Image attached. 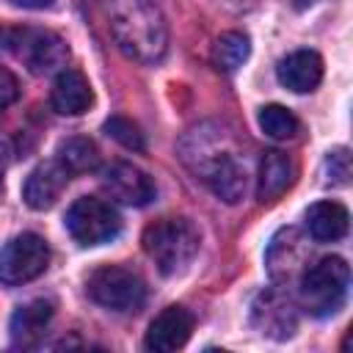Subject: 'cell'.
Returning <instances> with one entry per match:
<instances>
[{"mask_svg":"<svg viewBox=\"0 0 353 353\" xmlns=\"http://www.w3.org/2000/svg\"><path fill=\"white\" fill-rule=\"evenodd\" d=\"M110 33L119 50L141 63H157L168 50V25L154 0H108Z\"/></svg>","mask_w":353,"mask_h":353,"instance_id":"obj_1","label":"cell"},{"mask_svg":"<svg viewBox=\"0 0 353 353\" xmlns=\"http://www.w3.org/2000/svg\"><path fill=\"white\" fill-rule=\"evenodd\" d=\"M141 243L160 273L176 276L196 259L201 234L188 218H160L143 229Z\"/></svg>","mask_w":353,"mask_h":353,"instance_id":"obj_2","label":"cell"},{"mask_svg":"<svg viewBox=\"0 0 353 353\" xmlns=\"http://www.w3.org/2000/svg\"><path fill=\"white\" fill-rule=\"evenodd\" d=\"M350 268L342 256H323L314 265H306L301 273V306L314 317H331L342 309L347 298Z\"/></svg>","mask_w":353,"mask_h":353,"instance_id":"obj_3","label":"cell"},{"mask_svg":"<svg viewBox=\"0 0 353 353\" xmlns=\"http://www.w3.org/2000/svg\"><path fill=\"white\" fill-rule=\"evenodd\" d=\"M0 47L11 50L33 74H50L69 58L66 41L41 28H0Z\"/></svg>","mask_w":353,"mask_h":353,"instance_id":"obj_4","label":"cell"},{"mask_svg":"<svg viewBox=\"0 0 353 353\" xmlns=\"http://www.w3.org/2000/svg\"><path fill=\"white\" fill-rule=\"evenodd\" d=\"M94 303L110 312H138L146 301V284L138 273L121 265H102L88 276L85 284Z\"/></svg>","mask_w":353,"mask_h":353,"instance_id":"obj_5","label":"cell"},{"mask_svg":"<svg viewBox=\"0 0 353 353\" xmlns=\"http://www.w3.org/2000/svg\"><path fill=\"white\" fill-rule=\"evenodd\" d=\"M50 265V245L36 232H22L11 237L0 251V281L8 287L25 284L41 276Z\"/></svg>","mask_w":353,"mask_h":353,"instance_id":"obj_6","label":"cell"},{"mask_svg":"<svg viewBox=\"0 0 353 353\" xmlns=\"http://www.w3.org/2000/svg\"><path fill=\"white\" fill-rule=\"evenodd\" d=\"M66 229L80 245H102L119 234L121 218L108 201L97 196H83L69 207Z\"/></svg>","mask_w":353,"mask_h":353,"instance_id":"obj_7","label":"cell"},{"mask_svg":"<svg viewBox=\"0 0 353 353\" xmlns=\"http://www.w3.org/2000/svg\"><path fill=\"white\" fill-rule=\"evenodd\" d=\"M251 323L262 336L270 339H290L298 328V312L295 303L279 292V290H268L262 292L254 306H251Z\"/></svg>","mask_w":353,"mask_h":353,"instance_id":"obj_8","label":"cell"},{"mask_svg":"<svg viewBox=\"0 0 353 353\" xmlns=\"http://www.w3.org/2000/svg\"><path fill=\"white\" fill-rule=\"evenodd\" d=\"M102 188L108 190L110 199L130 204V207H143L154 199V182L149 179V174H143L138 165L132 163H113L105 168L102 174Z\"/></svg>","mask_w":353,"mask_h":353,"instance_id":"obj_9","label":"cell"},{"mask_svg":"<svg viewBox=\"0 0 353 353\" xmlns=\"http://www.w3.org/2000/svg\"><path fill=\"white\" fill-rule=\"evenodd\" d=\"M306 237L298 229H281L268 248V270L276 281H290L303 273L306 268Z\"/></svg>","mask_w":353,"mask_h":353,"instance_id":"obj_10","label":"cell"},{"mask_svg":"<svg viewBox=\"0 0 353 353\" xmlns=\"http://www.w3.org/2000/svg\"><path fill=\"white\" fill-rule=\"evenodd\" d=\"M69 171L58 163V160H47L41 165H36L25 185H22V199L30 210H47L58 201V196L63 193V188L69 185Z\"/></svg>","mask_w":353,"mask_h":353,"instance_id":"obj_11","label":"cell"},{"mask_svg":"<svg viewBox=\"0 0 353 353\" xmlns=\"http://www.w3.org/2000/svg\"><path fill=\"white\" fill-rule=\"evenodd\" d=\"M190 331H193V314H190L188 309H182V306H168V309H163V312L152 320L143 345H146L149 350L168 353V350L182 347V345L188 342Z\"/></svg>","mask_w":353,"mask_h":353,"instance_id":"obj_12","label":"cell"},{"mask_svg":"<svg viewBox=\"0 0 353 353\" xmlns=\"http://www.w3.org/2000/svg\"><path fill=\"white\" fill-rule=\"evenodd\" d=\"M279 83L295 94L314 91L323 80V58L314 50H295L279 61Z\"/></svg>","mask_w":353,"mask_h":353,"instance_id":"obj_13","label":"cell"},{"mask_svg":"<svg viewBox=\"0 0 353 353\" xmlns=\"http://www.w3.org/2000/svg\"><path fill=\"white\" fill-rule=\"evenodd\" d=\"M201 179L210 185V190L223 199L226 204H237L243 196H245V168L237 163V157L232 152L221 154L218 160H212L204 171H201Z\"/></svg>","mask_w":353,"mask_h":353,"instance_id":"obj_14","label":"cell"},{"mask_svg":"<svg viewBox=\"0 0 353 353\" xmlns=\"http://www.w3.org/2000/svg\"><path fill=\"white\" fill-rule=\"evenodd\" d=\"M91 99H94V94H91V85H88L83 72H77V69L58 72V77L52 83V91H50V105L61 116H80V113H85Z\"/></svg>","mask_w":353,"mask_h":353,"instance_id":"obj_15","label":"cell"},{"mask_svg":"<svg viewBox=\"0 0 353 353\" xmlns=\"http://www.w3.org/2000/svg\"><path fill=\"white\" fill-rule=\"evenodd\" d=\"M295 179V163L279 152L270 149L259 160V176H256V199L259 201H276Z\"/></svg>","mask_w":353,"mask_h":353,"instance_id":"obj_16","label":"cell"},{"mask_svg":"<svg viewBox=\"0 0 353 353\" xmlns=\"http://www.w3.org/2000/svg\"><path fill=\"white\" fill-rule=\"evenodd\" d=\"M303 221H306V232H309L312 240L334 243V240H342L347 234L350 215L339 201H317L306 210Z\"/></svg>","mask_w":353,"mask_h":353,"instance_id":"obj_17","label":"cell"},{"mask_svg":"<svg viewBox=\"0 0 353 353\" xmlns=\"http://www.w3.org/2000/svg\"><path fill=\"white\" fill-rule=\"evenodd\" d=\"M52 320V303L39 298V301H30L25 306H19L11 317V339L17 347H33L41 336H44V328L50 325Z\"/></svg>","mask_w":353,"mask_h":353,"instance_id":"obj_18","label":"cell"},{"mask_svg":"<svg viewBox=\"0 0 353 353\" xmlns=\"http://www.w3.org/2000/svg\"><path fill=\"white\" fill-rule=\"evenodd\" d=\"M55 160L69 171V174H85V171H94L99 165V149L94 141L83 138V135H72V138H63L58 143V152H55Z\"/></svg>","mask_w":353,"mask_h":353,"instance_id":"obj_19","label":"cell"},{"mask_svg":"<svg viewBox=\"0 0 353 353\" xmlns=\"http://www.w3.org/2000/svg\"><path fill=\"white\" fill-rule=\"evenodd\" d=\"M251 52V44H248V36L240 33V30H226L215 39L212 44V66L221 69V72H234L237 66H243V61L248 58Z\"/></svg>","mask_w":353,"mask_h":353,"instance_id":"obj_20","label":"cell"},{"mask_svg":"<svg viewBox=\"0 0 353 353\" xmlns=\"http://www.w3.org/2000/svg\"><path fill=\"white\" fill-rule=\"evenodd\" d=\"M259 127L265 135H270L276 141H287L298 132V119L284 105H265L259 110Z\"/></svg>","mask_w":353,"mask_h":353,"instance_id":"obj_21","label":"cell"},{"mask_svg":"<svg viewBox=\"0 0 353 353\" xmlns=\"http://www.w3.org/2000/svg\"><path fill=\"white\" fill-rule=\"evenodd\" d=\"M113 141H119L124 149H132V152H143V146H146V141H143V132H141V127L135 124V121H130V119H124V116H110L108 121H105V127H102Z\"/></svg>","mask_w":353,"mask_h":353,"instance_id":"obj_22","label":"cell"},{"mask_svg":"<svg viewBox=\"0 0 353 353\" xmlns=\"http://www.w3.org/2000/svg\"><path fill=\"white\" fill-rule=\"evenodd\" d=\"M325 171H328V179L334 185H347V176H350V154L347 149H334L328 152L325 157Z\"/></svg>","mask_w":353,"mask_h":353,"instance_id":"obj_23","label":"cell"},{"mask_svg":"<svg viewBox=\"0 0 353 353\" xmlns=\"http://www.w3.org/2000/svg\"><path fill=\"white\" fill-rule=\"evenodd\" d=\"M17 97H19V83H17V77H14L6 66H0V110H6L11 102H17Z\"/></svg>","mask_w":353,"mask_h":353,"instance_id":"obj_24","label":"cell"},{"mask_svg":"<svg viewBox=\"0 0 353 353\" xmlns=\"http://www.w3.org/2000/svg\"><path fill=\"white\" fill-rule=\"evenodd\" d=\"M14 6H22V8H47L52 0H11Z\"/></svg>","mask_w":353,"mask_h":353,"instance_id":"obj_25","label":"cell"},{"mask_svg":"<svg viewBox=\"0 0 353 353\" xmlns=\"http://www.w3.org/2000/svg\"><path fill=\"white\" fill-rule=\"evenodd\" d=\"M6 168H8V146L0 141V182H3V174H6Z\"/></svg>","mask_w":353,"mask_h":353,"instance_id":"obj_26","label":"cell"},{"mask_svg":"<svg viewBox=\"0 0 353 353\" xmlns=\"http://www.w3.org/2000/svg\"><path fill=\"white\" fill-rule=\"evenodd\" d=\"M314 3H320V0H292V6L301 11V8H309V6H314Z\"/></svg>","mask_w":353,"mask_h":353,"instance_id":"obj_27","label":"cell"}]
</instances>
